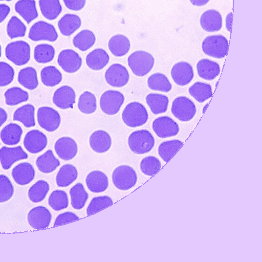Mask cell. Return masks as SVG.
Instances as JSON below:
<instances>
[{
	"label": "cell",
	"instance_id": "obj_54",
	"mask_svg": "<svg viewBox=\"0 0 262 262\" xmlns=\"http://www.w3.org/2000/svg\"><path fill=\"white\" fill-rule=\"evenodd\" d=\"M10 8L6 4H0V23L3 22L9 14Z\"/></svg>",
	"mask_w": 262,
	"mask_h": 262
},
{
	"label": "cell",
	"instance_id": "obj_5",
	"mask_svg": "<svg viewBox=\"0 0 262 262\" xmlns=\"http://www.w3.org/2000/svg\"><path fill=\"white\" fill-rule=\"evenodd\" d=\"M30 46L23 40L11 42L5 48L6 58L17 66L27 64L30 59Z\"/></svg>",
	"mask_w": 262,
	"mask_h": 262
},
{
	"label": "cell",
	"instance_id": "obj_32",
	"mask_svg": "<svg viewBox=\"0 0 262 262\" xmlns=\"http://www.w3.org/2000/svg\"><path fill=\"white\" fill-rule=\"evenodd\" d=\"M13 119L21 122L26 127L34 126L35 107L31 104H26L18 107L14 112Z\"/></svg>",
	"mask_w": 262,
	"mask_h": 262
},
{
	"label": "cell",
	"instance_id": "obj_52",
	"mask_svg": "<svg viewBox=\"0 0 262 262\" xmlns=\"http://www.w3.org/2000/svg\"><path fill=\"white\" fill-rule=\"evenodd\" d=\"M79 219V217L72 212H65L59 214L56 218L54 226L65 224Z\"/></svg>",
	"mask_w": 262,
	"mask_h": 262
},
{
	"label": "cell",
	"instance_id": "obj_43",
	"mask_svg": "<svg viewBox=\"0 0 262 262\" xmlns=\"http://www.w3.org/2000/svg\"><path fill=\"white\" fill-rule=\"evenodd\" d=\"M78 108L85 114L94 113L97 109V100L95 95L89 91L83 92L78 99Z\"/></svg>",
	"mask_w": 262,
	"mask_h": 262
},
{
	"label": "cell",
	"instance_id": "obj_25",
	"mask_svg": "<svg viewBox=\"0 0 262 262\" xmlns=\"http://www.w3.org/2000/svg\"><path fill=\"white\" fill-rule=\"evenodd\" d=\"M86 64L91 70L99 71L103 69L110 61V56L102 48H97L90 52L86 56Z\"/></svg>",
	"mask_w": 262,
	"mask_h": 262
},
{
	"label": "cell",
	"instance_id": "obj_8",
	"mask_svg": "<svg viewBox=\"0 0 262 262\" xmlns=\"http://www.w3.org/2000/svg\"><path fill=\"white\" fill-rule=\"evenodd\" d=\"M124 96L120 91L109 90L103 93L100 98V107L107 115H114L120 111L124 101Z\"/></svg>",
	"mask_w": 262,
	"mask_h": 262
},
{
	"label": "cell",
	"instance_id": "obj_16",
	"mask_svg": "<svg viewBox=\"0 0 262 262\" xmlns=\"http://www.w3.org/2000/svg\"><path fill=\"white\" fill-rule=\"evenodd\" d=\"M48 144V138L42 132L33 129L28 132L24 139L26 149L31 154H37L43 150Z\"/></svg>",
	"mask_w": 262,
	"mask_h": 262
},
{
	"label": "cell",
	"instance_id": "obj_53",
	"mask_svg": "<svg viewBox=\"0 0 262 262\" xmlns=\"http://www.w3.org/2000/svg\"><path fill=\"white\" fill-rule=\"evenodd\" d=\"M66 7L69 10L78 11L85 6L86 0H63Z\"/></svg>",
	"mask_w": 262,
	"mask_h": 262
},
{
	"label": "cell",
	"instance_id": "obj_39",
	"mask_svg": "<svg viewBox=\"0 0 262 262\" xmlns=\"http://www.w3.org/2000/svg\"><path fill=\"white\" fill-rule=\"evenodd\" d=\"M188 92L199 103L204 102L212 95L211 85L200 81L196 82L190 86Z\"/></svg>",
	"mask_w": 262,
	"mask_h": 262
},
{
	"label": "cell",
	"instance_id": "obj_41",
	"mask_svg": "<svg viewBox=\"0 0 262 262\" xmlns=\"http://www.w3.org/2000/svg\"><path fill=\"white\" fill-rule=\"evenodd\" d=\"M4 97L7 105L14 106L28 101L29 96L27 92L20 88L14 86L7 90Z\"/></svg>",
	"mask_w": 262,
	"mask_h": 262
},
{
	"label": "cell",
	"instance_id": "obj_12",
	"mask_svg": "<svg viewBox=\"0 0 262 262\" xmlns=\"http://www.w3.org/2000/svg\"><path fill=\"white\" fill-rule=\"evenodd\" d=\"M104 78L110 86L121 88L129 81V74L124 66L120 63H114L106 70Z\"/></svg>",
	"mask_w": 262,
	"mask_h": 262
},
{
	"label": "cell",
	"instance_id": "obj_10",
	"mask_svg": "<svg viewBox=\"0 0 262 262\" xmlns=\"http://www.w3.org/2000/svg\"><path fill=\"white\" fill-rule=\"evenodd\" d=\"M58 37V33L54 26L44 21L34 23L30 28L28 35V37L34 41L46 40L54 42Z\"/></svg>",
	"mask_w": 262,
	"mask_h": 262
},
{
	"label": "cell",
	"instance_id": "obj_24",
	"mask_svg": "<svg viewBox=\"0 0 262 262\" xmlns=\"http://www.w3.org/2000/svg\"><path fill=\"white\" fill-rule=\"evenodd\" d=\"M108 48L114 56L122 57L129 52L130 48V42L125 35L117 34L110 38L108 41Z\"/></svg>",
	"mask_w": 262,
	"mask_h": 262
},
{
	"label": "cell",
	"instance_id": "obj_38",
	"mask_svg": "<svg viewBox=\"0 0 262 262\" xmlns=\"http://www.w3.org/2000/svg\"><path fill=\"white\" fill-rule=\"evenodd\" d=\"M40 78L42 83L45 86L54 87L61 82L62 75L56 67L49 66L43 68L41 70Z\"/></svg>",
	"mask_w": 262,
	"mask_h": 262
},
{
	"label": "cell",
	"instance_id": "obj_6",
	"mask_svg": "<svg viewBox=\"0 0 262 262\" xmlns=\"http://www.w3.org/2000/svg\"><path fill=\"white\" fill-rule=\"evenodd\" d=\"M202 48L207 55L215 58H223L227 53L228 41L221 35L206 37L202 42Z\"/></svg>",
	"mask_w": 262,
	"mask_h": 262
},
{
	"label": "cell",
	"instance_id": "obj_49",
	"mask_svg": "<svg viewBox=\"0 0 262 262\" xmlns=\"http://www.w3.org/2000/svg\"><path fill=\"white\" fill-rule=\"evenodd\" d=\"M113 203V200L107 195L94 197L91 201L86 209V214L87 215L92 214Z\"/></svg>",
	"mask_w": 262,
	"mask_h": 262
},
{
	"label": "cell",
	"instance_id": "obj_1",
	"mask_svg": "<svg viewBox=\"0 0 262 262\" xmlns=\"http://www.w3.org/2000/svg\"><path fill=\"white\" fill-rule=\"evenodd\" d=\"M127 63L134 75L143 77L152 70L155 64V58L147 51L138 50L130 54Z\"/></svg>",
	"mask_w": 262,
	"mask_h": 262
},
{
	"label": "cell",
	"instance_id": "obj_30",
	"mask_svg": "<svg viewBox=\"0 0 262 262\" xmlns=\"http://www.w3.org/2000/svg\"><path fill=\"white\" fill-rule=\"evenodd\" d=\"M23 132V129L19 125L10 123L2 129L0 133L1 139L6 145H16L20 140Z\"/></svg>",
	"mask_w": 262,
	"mask_h": 262
},
{
	"label": "cell",
	"instance_id": "obj_29",
	"mask_svg": "<svg viewBox=\"0 0 262 262\" xmlns=\"http://www.w3.org/2000/svg\"><path fill=\"white\" fill-rule=\"evenodd\" d=\"M78 171L73 165L62 166L56 176V183L59 187H66L72 184L77 178Z\"/></svg>",
	"mask_w": 262,
	"mask_h": 262
},
{
	"label": "cell",
	"instance_id": "obj_58",
	"mask_svg": "<svg viewBox=\"0 0 262 262\" xmlns=\"http://www.w3.org/2000/svg\"><path fill=\"white\" fill-rule=\"evenodd\" d=\"M1 56H2V48H1V44H0V57H1Z\"/></svg>",
	"mask_w": 262,
	"mask_h": 262
},
{
	"label": "cell",
	"instance_id": "obj_36",
	"mask_svg": "<svg viewBox=\"0 0 262 262\" xmlns=\"http://www.w3.org/2000/svg\"><path fill=\"white\" fill-rule=\"evenodd\" d=\"M38 3L42 15L48 20L55 19L62 12L59 0H39Z\"/></svg>",
	"mask_w": 262,
	"mask_h": 262
},
{
	"label": "cell",
	"instance_id": "obj_28",
	"mask_svg": "<svg viewBox=\"0 0 262 262\" xmlns=\"http://www.w3.org/2000/svg\"><path fill=\"white\" fill-rule=\"evenodd\" d=\"M14 9L27 24L30 23L38 16L34 0H19L15 3Z\"/></svg>",
	"mask_w": 262,
	"mask_h": 262
},
{
	"label": "cell",
	"instance_id": "obj_42",
	"mask_svg": "<svg viewBox=\"0 0 262 262\" xmlns=\"http://www.w3.org/2000/svg\"><path fill=\"white\" fill-rule=\"evenodd\" d=\"M49 189V184L47 181L38 180L29 188L28 198L33 203L40 202L46 198Z\"/></svg>",
	"mask_w": 262,
	"mask_h": 262
},
{
	"label": "cell",
	"instance_id": "obj_48",
	"mask_svg": "<svg viewBox=\"0 0 262 262\" xmlns=\"http://www.w3.org/2000/svg\"><path fill=\"white\" fill-rule=\"evenodd\" d=\"M160 160L154 156H147L144 158L140 164L141 172L147 176H152L161 168Z\"/></svg>",
	"mask_w": 262,
	"mask_h": 262
},
{
	"label": "cell",
	"instance_id": "obj_17",
	"mask_svg": "<svg viewBox=\"0 0 262 262\" xmlns=\"http://www.w3.org/2000/svg\"><path fill=\"white\" fill-rule=\"evenodd\" d=\"M54 149L59 158L64 161H69L76 156L78 146L76 141L72 138L62 137L55 143Z\"/></svg>",
	"mask_w": 262,
	"mask_h": 262
},
{
	"label": "cell",
	"instance_id": "obj_57",
	"mask_svg": "<svg viewBox=\"0 0 262 262\" xmlns=\"http://www.w3.org/2000/svg\"><path fill=\"white\" fill-rule=\"evenodd\" d=\"M208 103H206L203 107V111H202V112L203 113H204L205 111H206L208 105Z\"/></svg>",
	"mask_w": 262,
	"mask_h": 262
},
{
	"label": "cell",
	"instance_id": "obj_21",
	"mask_svg": "<svg viewBox=\"0 0 262 262\" xmlns=\"http://www.w3.org/2000/svg\"><path fill=\"white\" fill-rule=\"evenodd\" d=\"M85 183L89 190L93 193L104 192L108 187L107 176L100 170H93L88 173Z\"/></svg>",
	"mask_w": 262,
	"mask_h": 262
},
{
	"label": "cell",
	"instance_id": "obj_50",
	"mask_svg": "<svg viewBox=\"0 0 262 262\" xmlns=\"http://www.w3.org/2000/svg\"><path fill=\"white\" fill-rule=\"evenodd\" d=\"M14 193V187L6 175L0 174V203L9 200Z\"/></svg>",
	"mask_w": 262,
	"mask_h": 262
},
{
	"label": "cell",
	"instance_id": "obj_44",
	"mask_svg": "<svg viewBox=\"0 0 262 262\" xmlns=\"http://www.w3.org/2000/svg\"><path fill=\"white\" fill-rule=\"evenodd\" d=\"M55 55V50L51 45L42 43L37 45L34 50L35 60L40 63H46L53 60Z\"/></svg>",
	"mask_w": 262,
	"mask_h": 262
},
{
	"label": "cell",
	"instance_id": "obj_23",
	"mask_svg": "<svg viewBox=\"0 0 262 262\" xmlns=\"http://www.w3.org/2000/svg\"><path fill=\"white\" fill-rule=\"evenodd\" d=\"M198 75L206 80H212L220 73V66L216 62L209 59L200 60L196 66Z\"/></svg>",
	"mask_w": 262,
	"mask_h": 262
},
{
	"label": "cell",
	"instance_id": "obj_46",
	"mask_svg": "<svg viewBox=\"0 0 262 262\" xmlns=\"http://www.w3.org/2000/svg\"><path fill=\"white\" fill-rule=\"evenodd\" d=\"M48 204L55 211L66 209L69 205L67 193L62 190L53 191L48 199Z\"/></svg>",
	"mask_w": 262,
	"mask_h": 262
},
{
	"label": "cell",
	"instance_id": "obj_60",
	"mask_svg": "<svg viewBox=\"0 0 262 262\" xmlns=\"http://www.w3.org/2000/svg\"></svg>",
	"mask_w": 262,
	"mask_h": 262
},
{
	"label": "cell",
	"instance_id": "obj_35",
	"mask_svg": "<svg viewBox=\"0 0 262 262\" xmlns=\"http://www.w3.org/2000/svg\"><path fill=\"white\" fill-rule=\"evenodd\" d=\"M17 80L23 86L29 90H35L38 85L37 72L32 67L21 69L18 72Z\"/></svg>",
	"mask_w": 262,
	"mask_h": 262
},
{
	"label": "cell",
	"instance_id": "obj_15",
	"mask_svg": "<svg viewBox=\"0 0 262 262\" xmlns=\"http://www.w3.org/2000/svg\"><path fill=\"white\" fill-rule=\"evenodd\" d=\"M170 75L173 81L177 85L181 86H185L193 79V67L187 62H178L172 66Z\"/></svg>",
	"mask_w": 262,
	"mask_h": 262
},
{
	"label": "cell",
	"instance_id": "obj_18",
	"mask_svg": "<svg viewBox=\"0 0 262 262\" xmlns=\"http://www.w3.org/2000/svg\"><path fill=\"white\" fill-rule=\"evenodd\" d=\"M76 94L74 89L69 85H63L54 93L52 101L58 108L66 110L73 108L75 102Z\"/></svg>",
	"mask_w": 262,
	"mask_h": 262
},
{
	"label": "cell",
	"instance_id": "obj_11",
	"mask_svg": "<svg viewBox=\"0 0 262 262\" xmlns=\"http://www.w3.org/2000/svg\"><path fill=\"white\" fill-rule=\"evenodd\" d=\"M152 128L158 137L166 138L175 136L180 131V127L171 118L163 116L155 119L152 123Z\"/></svg>",
	"mask_w": 262,
	"mask_h": 262
},
{
	"label": "cell",
	"instance_id": "obj_20",
	"mask_svg": "<svg viewBox=\"0 0 262 262\" xmlns=\"http://www.w3.org/2000/svg\"><path fill=\"white\" fill-rule=\"evenodd\" d=\"M89 144L94 151L102 154L107 151L111 147L112 138L108 133L104 130L99 129L91 135Z\"/></svg>",
	"mask_w": 262,
	"mask_h": 262
},
{
	"label": "cell",
	"instance_id": "obj_37",
	"mask_svg": "<svg viewBox=\"0 0 262 262\" xmlns=\"http://www.w3.org/2000/svg\"><path fill=\"white\" fill-rule=\"evenodd\" d=\"M148 88L152 91L168 93L172 89V85L165 75L157 72L151 75L147 79Z\"/></svg>",
	"mask_w": 262,
	"mask_h": 262
},
{
	"label": "cell",
	"instance_id": "obj_59",
	"mask_svg": "<svg viewBox=\"0 0 262 262\" xmlns=\"http://www.w3.org/2000/svg\"><path fill=\"white\" fill-rule=\"evenodd\" d=\"M7 1V2H9V1H11L12 0H0V1Z\"/></svg>",
	"mask_w": 262,
	"mask_h": 262
},
{
	"label": "cell",
	"instance_id": "obj_13",
	"mask_svg": "<svg viewBox=\"0 0 262 262\" xmlns=\"http://www.w3.org/2000/svg\"><path fill=\"white\" fill-rule=\"evenodd\" d=\"M57 63L65 72L72 74L77 72L80 69L82 60L77 52L68 49L63 50L59 53Z\"/></svg>",
	"mask_w": 262,
	"mask_h": 262
},
{
	"label": "cell",
	"instance_id": "obj_27",
	"mask_svg": "<svg viewBox=\"0 0 262 262\" xmlns=\"http://www.w3.org/2000/svg\"><path fill=\"white\" fill-rule=\"evenodd\" d=\"M81 24V19L78 15L67 13L59 20L58 27L62 35L70 36L80 28Z\"/></svg>",
	"mask_w": 262,
	"mask_h": 262
},
{
	"label": "cell",
	"instance_id": "obj_31",
	"mask_svg": "<svg viewBox=\"0 0 262 262\" xmlns=\"http://www.w3.org/2000/svg\"><path fill=\"white\" fill-rule=\"evenodd\" d=\"M145 100L151 113L154 115L164 113L167 110L169 98L164 95L150 93L146 96Z\"/></svg>",
	"mask_w": 262,
	"mask_h": 262
},
{
	"label": "cell",
	"instance_id": "obj_40",
	"mask_svg": "<svg viewBox=\"0 0 262 262\" xmlns=\"http://www.w3.org/2000/svg\"><path fill=\"white\" fill-rule=\"evenodd\" d=\"M71 205L76 210L81 209L85 205L89 194L81 183H77L70 190Z\"/></svg>",
	"mask_w": 262,
	"mask_h": 262
},
{
	"label": "cell",
	"instance_id": "obj_47",
	"mask_svg": "<svg viewBox=\"0 0 262 262\" xmlns=\"http://www.w3.org/2000/svg\"><path fill=\"white\" fill-rule=\"evenodd\" d=\"M26 30L25 25L15 16L11 17L8 23L7 33L11 39L24 37Z\"/></svg>",
	"mask_w": 262,
	"mask_h": 262
},
{
	"label": "cell",
	"instance_id": "obj_26",
	"mask_svg": "<svg viewBox=\"0 0 262 262\" xmlns=\"http://www.w3.org/2000/svg\"><path fill=\"white\" fill-rule=\"evenodd\" d=\"M200 24L202 28L206 31H218L222 26V16L215 10H207L201 16Z\"/></svg>",
	"mask_w": 262,
	"mask_h": 262
},
{
	"label": "cell",
	"instance_id": "obj_56",
	"mask_svg": "<svg viewBox=\"0 0 262 262\" xmlns=\"http://www.w3.org/2000/svg\"><path fill=\"white\" fill-rule=\"evenodd\" d=\"M191 4L197 6H202L206 4L209 0H189Z\"/></svg>",
	"mask_w": 262,
	"mask_h": 262
},
{
	"label": "cell",
	"instance_id": "obj_14",
	"mask_svg": "<svg viewBox=\"0 0 262 262\" xmlns=\"http://www.w3.org/2000/svg\"><path fill=\"white\" fill-rule=\"evenodd\" d=\"M50 211L45 206H38L33 208L27 215V221L30 226L34 229L47 228L51 221Z\"/></svg>",
	"mask_w": 262,
	"mask_h": 262
},
{
	"label": "cell",
	"instance_id": "obj_19",
	"mask_svg": "<svg viewBox=\"0 0 262 262\" xmlns=\"http://www.w3.org/2000/svg\"><path fill=\"white\" fill-rule=\"evenodd\" d=\"M28 157V154L20 146L14 147L3 146L0 149V161L2 168L5 170L9 169L15 162Z\"/></svg>",
	"mask_w": 262,
	"mask_h": 262
},
{
	"label": "cell",
	"instance_id": "obj_45",
	"mask_svg": "<svg viewBox=\"0 0 262 262\" xmlns=\"http://www.w3.org/2000/svg\"><path fill=\"white\" fill-rule=\"evenodd\" d=\"M183 142L179 140H171L162 142L158 147V154L167 162L178 150Z\"/></svg>",
	"mask_w": 262,
	"mask_h": 262
},
{
	"label": "cell",
	"instance_id": "obj_34",
	"mask_svg": "<svg viewBox=\"0 0 262 262\" xmlns=\"http://www.w3.org/2000/svg\"><path fill=\"white\" fill-rule=\"evenodd\" d=\"M96 38L94 32L84 29L78 32L73 38L74 46L81 51H86L95 43Z\"/></svg>",
	"mask_w": 262,
	"mask_h": 262
},
{
	"label": "cell",
	"instance_id": "obj_33",
	"mask_svg": "<svg viewBox=\"0 0 262 262\" xmlns=\"http://www.w3.org/2000/svg\"><path fill=\"white\" fill-rule=\"evenodd\" d=\"M60 162L51 149L37 157L36 165L38 170L45 173L54 171L59 165Z\"/></svg>",
	"mask_w": 262,
	"mask_h": 262
},
{
	"label": "cell",
	"instance_id": "obj_4",
	"mask_svg": "<svg viewBox=\"0 0 262 262\" xmlns=\"http://www.w3.org/2000/svg\"><path fill=\"white\" fill-rule=\"evenodd\" d=\"M112 180L116 188L120 190H127L136 185L138 177L133 167L127 165H122L114 170Z\"/></svg>",
	"mask_w": 262,
	"mask_h": 262
},
{
	"label": "cell",
	"instance_id": "obj_22",
	"mask_svg": "<svg viewBox=\"0 0 262 262\" xmlns=\"http://www.w3.org/2000/svg\"><path fill=\"white\" fill-rule=\"evenodd\" d=\"M11 175L17 184L26 185L34 179L35 170L30 163L22 162L12 169Z\"/></svg>",
	"mask_w": 262,
	"mask_h": 262
},
{
	"label": "cell",
	"instance_id": "obj_7",
	"mask_svg": "<svg viewBox=\"0 0 262 262\" xmlns=\"http://www.w3.org/2000/svg\"><path fill=\"white\" fill-rule=\"evenodd\" d=\"M172 114L182 122H188L194 117L196 107L194 103L186 96H179L172 101L171 107Z\"/></svg>",
	"mask_w": 262,
	"mask_h": 262
},
{
	"label": "cell",
	"instance_id": "obj_9",
	"mask_svg": "<svg viewBox=\"0 0 262 262\" xmlns=\"http://www.w3.org/2000/svg\"><path fill=\"white\" fill-rule=\"evenodd\" d=\"M37 119L39 125L45 130L53 132L56 130L61 123V117L59 113L49 106L38 108Z\"/></svg>",
	"mask_w": 262,
	"mask_h": 262
},
{
	"label": "cell",
	"instance_id": "obj_55",
	"mask_svg": "<svg viewBox=\"0 0 262 262\" xmlns=\"http://www.w3.org/2000/svg\"><path fill=\"white\" fill-rule=\"evenodd\" d=\"M8 118L7 112L2 107H0V127L6 121Z\"/></svg>",
	"mask_w": 262,
	"mask_h": 262
},
{
	"label": "cell",
	"instance_id": "obj_51",
	"mask_svg": "<svg viewBox=\"0 0 262 262\" xmlns=\"http://www.w3.org/2000/svg\"><path fill=\"white\" fill-rule=\"evenodd\" d=\"M14 69L8 63L0 61V87L10 84L14 78Z\"/></svg>",
	"mask_w": 262,
	"mask_h": 262
},
{
	"label": "cell",
	"instance_id": "obj_3",
	"mask_svg": "<svg viewBox=\"0 0 262 262\" xmlns=\"http://www.w3.org/2000/svg\"><path fill=\"white\" fill-rule=\"evenodd\" d=\"M127 142L130 150L138 155L149 152L155 144L154 136L149 131L146 129L133 132L129 136Z\"/></svg>",
	"mask_w": 262,
	"mask_h": 262
},
{
	"label": "cell",
	"instance_id": "obj_2",
	"mask_svg": "<svg viewBox=\"0 0 262 262\" xmlns=\"http://www.w3.org/2000/svg\"><path fill=\"white\" fill-rule=\"evenodd\" d=\"M122 119L127 126L137 127L144 125L147 122L148 114L142 103L134 101L125 107L122 113Z\"/></svg>",
	"mask_w": 262,
	"mask_h": 262
}]
</instances>
